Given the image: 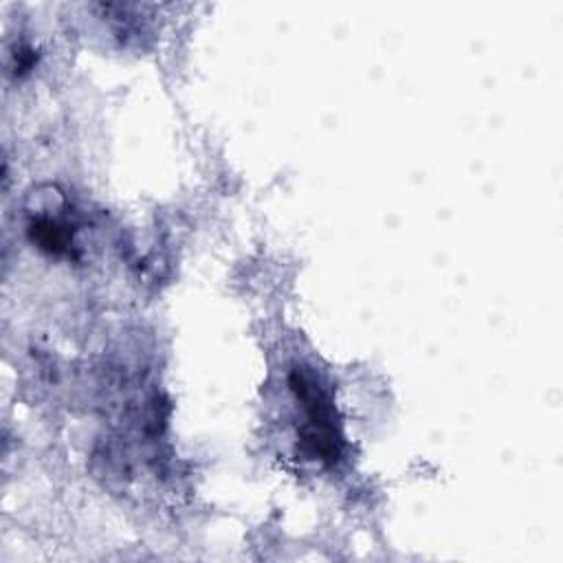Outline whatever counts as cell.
<instances>
[{
    "mask_svg": "<svg viewBox=\"0 0 563 563\" xmlns=\"http://www.w3.org/2000/svg\"><path fill=\"white\" fill-rule=\"evenodd\" d=\"M292 391L303 409V427L301 440L310 446L312 455L325 462H334L339 455V433L336 422L332 416V402L323 391L321 383L310 372H295L292 374Z\"/></svg>",
    "mask_w": 563,
    "mask_h": 563,
    "instance_id": "obj_1",
    "label": "cell"
}]
</instances>
